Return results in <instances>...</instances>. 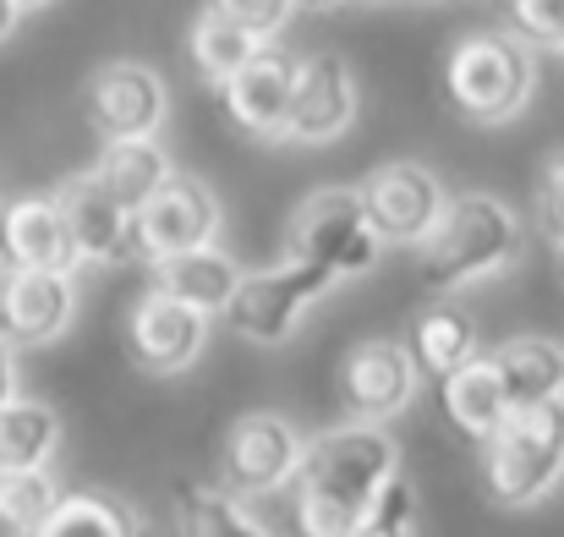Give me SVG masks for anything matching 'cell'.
I'll return each instance as SVG.
<instances>
[{
	"mask_svg": "<svg viewBox=\"0 0 564 537\" xmlns=\"http://www.w3.org/2000/svg\"><path fill=\"white\" fill-rule=\"evenodd\" d=\"M378 258H383V241L368 225L357 186H324L296 203V214L285 225V264H307L335 280H357Z\"/></svg>",
	"mask_w": 564,
	"mask_h": 537,
	"instance_id": "cell-5",
	"label": "cell"
},
{
	"mask_svg": "<svg viewBox=\"0 0 564 537\" xmlns=\"http://www.w3.org/2000/svg\"><path fill=\"white\" fill-rule=\"evenodd\" d=\"M61 444V417L44 400H17L0 417V472H44Z\"/></svg>",
	"mask_w": 564,
	"mask_h": 537,
	"instance_id": "cell-25",
	"label": "cell"
},
{
	"mask_svg": "<svg viewBox=\"0 0 564 537\" xmlns=\"http://www.w3.org/2000/svg\"><path fill=\"white\" fill-rule=\"evenodd\" d=\"M527 253L521 214L494 192H460L449 197L438 230L422 241V286L427 291H471L516 269Z\"/></svg>",
	"mask_w": 564,
	"mask_h": 537,
	"instance_id": "cell-2",
	"label": "cell"
},
{
	"mask_svg": "<svg viewBox=\"0 0 564 537\" xmlns=\"http://www.w3.org/2000/svg\"><path fill=\"white\" fill-rule=\"evenodd\" d=\"M564 477V400L516 411L482 444V488L505 511H527L549 500Z\"/></svg>",
	"mask_w": 564,
	"mask_h": 537,
	"instance_id": "cell-4",
	"label": "cell"
},
{
	"mask_svg": "<svg viewBox=\"0 0 564 537\" xmlns=\"http://www.w3.org/2000/svg\"><path fill=\"white\" fill-rule=\"evenodd\" d=\"M154 269V291L182 302L203 319H225V308L236 302L241 291V269L219 253V247H203V253H182V258H165V264H149Z\"/></svg>",
	"mask_w": 564,
	"mask_h": 537,
	"instance_id": "cell-19",
	"label": "cell"
},
{
	"mask_svg": "<svg viewBox=\"0 0 564 537\" xmlns=\"http://www.w3.org/2000/svg\"><path fill=\"white\" fill-rule=\"evenodd\" d=\"M362 110V88H357V72L340 50H318V55H302V72H296V99H291V121H285V143H302V149H318V143H335L351 132Z\"/></svg>",
	"mask_w": 564,
	"mask_h": 537,
	"instance_id": "cell-9",
	"label": "cell"
},
{
	"mask_svg": "<svg viewBox=\"0 0 564 537\" xmlns=\"http://www.w3.org/2000/svg\"><path fill=\"white\" fill-rule=\"evenodd\" d=\"M488 357H494L499 378H505L510 417H516V411H538V406L564 400V346L560 341L516 335V341H505V346L488 352Z\"/></svg>",
	"mask_w": 564,
	"mask_h": 537,
	"instance_id": "cell-20",
	"label": "cell"
},
{
	"mask_svg": "<svg viewBox=\"0 0 564 537\" xmlns=\"http://www.w3.org/2000/svg\"><path fill=\"white\" fill-rule=\"evenodd\" d=\"M61 488L50 472H0V533L6 537H39L50 516L61 511Z\"/></svg>",
	"mask_w": 564,
	"mask_h": 537,
	"instance_id": "cell-27",
	"label": "cell"
},
{
	"mask_svg": "<svg viewBox=\"0 0 564 537\" xmlns=\"http://www.w3.org/2000/svg\"><path fill=\"white\" fill-rule=\"evenodd\" d=\"M411 395H416V362L405 357L400 341H362L340 362V400H346V417L362 428L400 417Z\"/></svg>",
	"mask_w": 564,
	"mask_h": 537,
	"instance_id": "cell-13",
	"label": "cell"
},
{
	"mask_svg": "<svg viewBox=\"0 0 564 537\" xmlns=\"http://www.w3.org/2000/svg\"><path fill=\"white\" fill-rule=\"evenodd\" d=\"M39 537H154V527H149V516L132 511L127 500L77 488V494L61 500V511L50 516V527Z\"/></svg>",
	"mask_w": 564,
	"mask_h": 537,
	"instance_id": "cell-24",
	"label": "cell"
},
{
	"mask_svg": "<svg viewBox=\"0 0 564 537\" xmlns=\"http://www.w3.org/2000/svg\"><path fill=\"white\" fill-rule=\"evenodd\" d=\"M214 236H219V197L208 192V181L187 176V171H176L138 214V247L149 264L203 253L214 247Z\"/></svg>",
	"mask_w": 564,
	"mask_h": 537,
	"instance_id": "cell-10",
	"label": "cell"
},
{
	"mask_svg": "<svg viewBox=\"0 0 564 537\" xmlns=\"http://www.w3.org/2000/svg\"><path fill=\"white\" fill-rule=\"evenodd\" d=\"M444 88L466 121L505 127L538 94V55L516 33H494V28L466 33V39H455V50L444 61Z\"/></svg>",
	"mask_w": 564,
	"mask_h": 537,
	"instance_id": "cell-3",
	"label": "cell"
},
{
	"mask_svg": "<svg viewBox=\"0 0 564 537\" xmlns=\"http://www.w3.org/2000/svg\"><path fill=\"white\" fill-rule=\"evenodd\" d=\"M94 176H99V186H105L127 214H143V203L176 176V171H171V160H165L160 143H105L99 160H94Z\"/></svg>",
	"mask_w": 564,
	"mask_h": 537,
	"instance_id": "cell-23",
	"label": "cell"
},
{
	"mask_svg": "<svg viewBox=\"0 0 564 537\" xmlns=\"http://www.w3.org/2000/svg\"><path fill=\"white\" fill-rule=\"evenodd\" d=\"M0 269H11V258H6V214H0Z\"/></svg>",
	"mask_w": 564,
	"mask_h": 537,
	"instance_id": "cell-33",
	"label": "cell"
},
{
	"mask_svg": "<svg viewBox=\"0 0 564 537\" xmlns=\"http://www.w3.org/2000/svg\"><path fill=\"white\" fill-rule=\"evenodd\" d=\"M510 28L527 50H560L564 55V0H521L510 6Z\"/></svg>",
	"mask_w": 564,
	"mask_h": 537,
	"instance_id": "cell-30",
	"label": "cell"
},
{
	"mask_svg": "<svg viewBox=\"0 0 564 537\" xmlns=\"http://www.w3.org/2000/svg\"><path fill=\"white\" fill-rule=\"evenodd\" d=\"M176 511H182V537H274L225 488L187 483V488H176Z\"/></svg>",
	"mask_w": 564,
	"mask_h": 537,
	"instance_id": "cell-26",
	"label": "cell"
},
{
	"mask_svg": "<svg viewBox=\"0 0 564 537\" xmlns=\"http://www.w3.org/2000/svg\"><path fill=\"white\" fill-rule=\"evenodd\" d=\"M165 110H171L165 77L154 66H143V61H110L94 77L88 116H94L105 143H154Z\"/></svg>",
	"mask_w": 564,
	"mask_h": 537,
	"instance_id": "cell-11",
	"label": "cell"
},
{
	"mask_svg": "<svg viewBox=\"0 0 564 537\" xmlns=\"http://www.w3.org/2000/svg\"><path fill=\"white\" fill-rule=\"evenodd\" d=\"M351 537H416V488L405 472L378 494V505L362 516V527Z\"/></svg>",
	"mask_w": 564,
	"mask_h": 537,
	"instance_id": "cell-28",
	"label": "cell"
},
{
	"mask_svg": "<svg viewBox=\"0 0 564 537\" xmlns=\"http://www.w3.org/2000/svg\"><path fill=\"white\" fill-rule=\"evenodd\" d=\"M335 275L307 269V264H280V269H258L241 280L236 302L225 308V330L236 341L252 346H285L296 335V324L313 313L318 297H329Z\"/></svg>",
	"mask_w": 564,
	"mask_h": 537,
	"instance_id": "cell-6",
	"label": "cell"
},
{
	"mask_svg": "<svg viewBox=\"0 0 564 537\" xmlns=\"http://www.w3.org/2000/svg\"><path fill=\"white\" fill-rule=\"evenodd\" d=\"M208 324L214 319H203V313H192V308H182V302H171V297L154 291L127 319V352H132V362L143 373H182V367H192V362L203 357Z\"/></svg>",
	"mask_w": 564,
	"mask_h": 537,
	"instance_id": "cell-16",
	"label": "cell"
},
{
	"mask_svg": "<svg viewBox=\"0 0 564 537\" xmlns=\"http://www.w3.org/2000/svg\"><path fill=\"white\" fill-rule=\"evenodd\" d=\"M22 17H28V6H22V0H0V44L17 33V22H22Z\"/></svg>",
	"mask_w": 564,
	"mask_h": 537,
	"instance_id": "cell-32",
	"label": "cell"
},
{
	"mask_svg": "<svg viewBox=\"0 0 564 537\" xmlns=\"http://www.w3.org/2000/svg\"><path fill=\"white\" fill-rule=\"evenodd\" d=\"M55 203H61V219L77 241V258L83 264H127L138 258V214H127L94 171H77L55 186Z\"/></svg>",
	"mask_w": 564,
	"mask_h": 537,
	"instance_id": "cell-12",
	"label": "cell"
},
{
	"mask_svg": "<svg viewBox=\"0 0 564 537\" xmlns=\"http://www.w3.org/2000/svg\"><path fill=\"white\" fill-rule=\"evenodd\" d=\"M296 72L302 61L280 44H269L258 61H247L230 83H225V110L230 121L247 132V138H263V143H280L285 138V121H291V99H296Z\"/></svg>",
	"mask_w": 564,
	"mask_h": 537,
	"instance_id": "cell-15",
	"label": "cell"
},
{
	"mask_svg": "<svg viewBox=\"0 0 564 537\" xmlns=\"http://www.w3.org/2000/svg\"><path fill=\"white\" fill-rule=\"evenodd\" d=\"M532 219H538V230L564 253V149H554V154L538 165V181H532Z\"/></svg>",
	"mask_w": 564,
	"mask_h": 537,
	"instance_id": "cell-29",
	"label": "cell"
},
{
	"mask_svg": "<svg viewBox=\"0 0 564 537\" xmlns=\"http://www.w3.org/2000/svg\"><path fill=\"white\" fill-rule=\"evenodd\" d=\"M17 406V357H11V346L0 341V417Z\"/></svg>",
	"mask_w": 564,
	"mask_h": 537,
	"instance_id": "cell-31",
	"label": "cell"
},
{
	"mask_svg": "<svg viewBox=\"0 0 564 537\" xmlns=\"http://www.w3.org/2000/svg\"><path fill=\"white\" fill-rule=\"evenodd\" d=\"M400 477V450L383 428H329L307 444L296 472V533L302 537H351L378 494Z\"/></svg>",
	"mask_w": 564,
	"mask_h": 537,
	"instance_id": "cell-1",
	"label": "cell"
},
{
	"mask_svg": "<svg viewBox=\"0 0 564 537\" xmlns=\"http://www.w3.org/2000/svg\"><path fill=\"white\" fill-rule=\"evenodd\" d=\"M6 214V258L11 269H28V275H72L83 258H77V241L61 219V203L55 192H33V197H17Z\"/></svg>",
	"mask_w": 564,
	"mask_h": 537,
	"instance_id": "cell-18",
	"label": "cell"
},
{
	"mask_svg": "<svg viewBox=\"0 0 564 537\" xmlns=\"http://www.w3.org/2000/svg\"><path fill=\"white\" fill-rule=\"evenodd\" d=\"M302 461H307V439L296 433L291 417H280V411H247L225 433V455H219L225 494H236V500L280 494V488L296 483Z\"/></svg>",
	"mask_w": 564,
	"mask_h": 537,
	"instance_id": "cell-7",
	"label": "cell"
},
{
	"mask_svg": "<svg viewBox=\"0 0 564 537\" xmlns=\"http://www.w3.org/2000/svg\"><path fill=\"white\" fill-rule=\"evenodd\" d=\"M362 192V208H368V225L383 247H416L438 230L444 208H449V192L444 181L433 176L427 165L416 160H389L378 165L373 176L357 186Z\"/></svg>",
	"mask_w": 564,
	"mask_h": 537,
	"instance_id": "cell-8",
	"label": "cell"
},
{
	"mask_svg": "<svg viewBox=\"0 0 564 537\" xmlns=\"http://www.w3.org/2000/svg\"><path fill=\"white\" fill-rule=\"evenodd\" d=\"M405 357L416 362V378H433L438 389L455 378V373H466L477 357H488L482 352V335H477V319L460 308V302H449V297H438V302H427L416 319H411V330H405Z\"/></svg>",
	"mask_w": 564,
	"mask_h": 537,
	"instance_id": "cell-17",
	"label": "cell"
},
{
	"mask_svg": "<svg viewBox=\"0 0 564 537\" xmlns=\"http://www.w3.org/2000/svg\"><path fill=\"white\" fill-rule=\"evenodd\" d=\"M77 319V280L72 275H28L0 269V341L6 346H50Z\"/></svg>",
	"mask_w": 564,
	"mask_h": 537,
	"instance_id": "cell-14",
	"label": "cell"
},
{
	"mask_svg": "<svg viewBox=\"0 0 564 537\" xmlns=\"http://www.w3.org/2000/svg\"><path fill=\"white\" fill-rule=\"evenodd\" d=\"M187 50H192V66H197L208 83L225 88L247 61H258V55L269 50V39H258V33L241 22V11L225 0V6H203V17L192 22Z\"/></svg>",
	"mask_w": 564,
	"mask_h": 537,
	"instance_id": "cell-21",
	"label": "cell"
},
{
	"mask_svg": "<svg viewBox=\"0 0 564 537\" xmlns=\"http://www.w3.org/2000/svg\"><path fill=\"white\" fill-rule=\"evenodd\" d=\"M444 411H449V422H455L466 439H477V444H488V439L510 422L505 378H499L494 357H477L466 373H455V378L444 384Z\"/></svg>",
	"mask_w": 564,
	"mask_h": 537,
	"instance_id": "cell-22",
	"label": "cell"
}]
</instances>
